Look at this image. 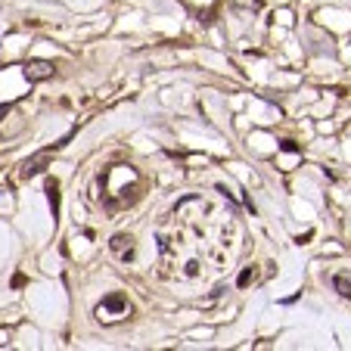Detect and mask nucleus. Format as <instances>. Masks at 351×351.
Masks as SVG:
<instances>
[{"mask_svg":"<svg viewBox=\"0 0 351 351\" xmlns=\"http://www.w3.org/2000/svg\"><path fill=\"white\" fill-rule=\"evenodd\" d=\"M62 143H56L53 150H41V153H34V156H28L25 162H22V177L28 180V177H38V174H44V168L50 165V159H53V153L59 150Z\"/></svg>","mask_w":351,"mask_h":351,"instance_id":"1","label":"nucleus"},{"mask_svg":"<svg viewBox=\"0 0 351 351\" xmlns=\"http://www.w3.org/2000/svg\"><path fill=\"white\" fill-rule=\"evenodd\" d=\"M53 62H47V59H34V62H28V68H25V78L31 81V84H41V81H47V78H53Z\"/></svg>","mask_w":351,"mask_h":351,"instance_id":"2","label":"nucleus"},{"mask_svg":"<svg viewBox=\"0 0 351 351\" xmlns=\"http://www.w3.org/2000/svg\"><path fill=\"white\" fill-rule=\"evenodd\" d=\"M109 249H112L115 255H121V258H131L134 255V236L131 233H115L112 239H109Z\"/></svg>","mask_w":351,"mask_h":351,"instance_id":"3","label":"nucleus"},{"mask_svg":"<svg viewBox=\"0 0 351 351\" xmlns=\"http://www.w3.org/2000/svg\"><path fill=\"white\" fill-rule=\"evenodd\" d=\"M103 308L112 311V314H121V311H127V299L118 295V292H112V295H106V299H103Z\"/></svg>","mask_w":351,"mask_h":351,"instance_id":"4","label":"nucleus"},{"mask_svg":"<svg viewBox=\"0 0 351 351\" xmlns=\"http://www.w3.org/2000/svg\"><path fill=\"white\" fill-rule=\"evenodd\" d=\"M47 199H50V208H53V221L59 218V183L56 180H47Z\"/></svg>","mask_w":351,"mask_h":351,"instance_id":"5","label":"nucleus"},{"mask_svg":"<svg viewBox=\"0 0 351 351\" xmlns=\"http://www.w3.org/2000/svg\"><path fill=\"white\" fill-rule=\"evenodd\" d=\"M332 289H336L342 299H351V280L345 273H339V276H332Z\"/></svg>","mask_w":351,"mask_h":351,"instance_id":"6","label":"nucleus"},{"mask_svg":"<svg viewBox=\"0 0 351 351\" xmlns=\"http://www.w3.org/2000/svg\"><path fill=\"white\" fill-rule=\"evenodd\" d=\"M252 280H255V267H243V273L236 276V286H239V289H246Z\"/></svg>","mask_w":351,"mask_h":351,"instance_id":"7","label":"nucleus"},{"mask_svg":"<svg viewBox=\"0 0 351 351\" xmlns=\"http://www.w3.org/2000/svg\"><path fill=\"white\" fill-rule=\"evenodd\" d=\"M280 150H283V153H302V146H299V143H292V140H283V143H280Z\"/></svg>","mask_w":351,"mask_h":351,"instance_id":"8","label":"nucleus"},{"mask_svg":"<svg viewBox=\"0 0 351 351\" xmlns=\"http://www.w3.org/2000/svg\"><path fill=\"white\" fill-rule=\"evenodd\" d=\"M25 286V273H16L13 276V289H22Z\"/></svg>","mask_w":351,"mask_h":351,"instance_id":"9","label":"nucleus"},{"mask_svg":"<svg viewBox=\"0 0 351 351\" xmlns=\"http://www.w3.org/2000/svg\"><path fill=\"white\" fill-rule=\"evenodd\" d=\"M7 115H10V103H7V106H0V121H4Z\"/></svg>","mask_w":351,"mask_h":351,"instance_id":"10","label":"nucleus"}]
</instances>
